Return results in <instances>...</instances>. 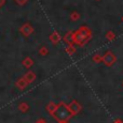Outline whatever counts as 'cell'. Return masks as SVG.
Listing matches in <instances>:
<instances>
[{"mask_svg": "<svg viewBox=\"0 0 123 123\" xmlns=\"http://www.w3.org/2000/svg\"><path fill=\"white\" fill-rule=\"evenodd\" d=\"M80 16L81 15L79 14V12L74 11V12H71V14H70V19L74 20V22H77V20L80 19Z\"/></svg>", "mask_w": 123, "mask_h": 123, "instance_id": "cell-10", "label": "cell"}, {"mask_svg": "<svg viewBox=\"0 0 123 123\" xmlns=\"http://www.w3.org/2000/svg\"><path fill=\"white\" fill-rule=\"evenodd\" d=\"M66 53H67L68 55H70V56H71L72 54H75V53H76V47H75V45H68V46L66 47Z\"/></svg>", "mask_w": 123, "mask_h": 123, "instance_id": "cell-11", "label": "cell"}, {"mask_svg": "<svg viewBox=\"0 0 123 123\" xmlns=\"http://www.w3.org/2000/svg\"><path fill=\"white\" fill-rule=\"evenodd\" d=\"M92 59H93L94 62L98 63V62H101V61H103V56H100V55H98V54H96V55H94L93 57H92Z\"/></svg>", "mask_w": 123, "mask_h": 123, "instance_id": "cell-14", "label": "cell"}, {"mask_svg": "<svg viewBox=\"0 0 123 123\" xmlns=\"http://www.w3.org/2000/svg\"><path fill=\"white\" fill-rule=\"evenodd\" d=\"M53 113H54V117L61 122L68 120L72 115L71 111L69 110V108H68V106L65 105V104H63V103H61L58 106H56V108H55V110H54Z\"/></svg>", "mask_w": 123, "mask_h": 123, "instance_id": "cell-2", "label": "cell"}, {"mask_svg": "<svg viewBox=\"0 0 123 123\" xmlns=\"http://www.w3.org/2000/svg\"><path fill=\"white\" fill-rule=\"evenodd\" d=\"M92 37V30L86 26H82L78 30L74 31V44L83 46Z\"/></svg>", "mask_w": 123, "mask_h": 123, "instance_id": "cell-1", "label": "cell"}, {"mask_svg": "<svg viewBox=\"0 0 123 123\" xmlns=\"http://www.w3.org/2000/svg\"><path fill=\"white\" fill-rule=\"evenodd\" d=\"M49 54V49L46 46H41L39 48V55L41 56H46Z\"/></svg>", "mask_w": 123, "mask_h": 123, "instance_id": "cell-12", "label": "cell"}, {"mask_svg": "<svg viewBox=\"0 0 123 123\" xmlns=\"http://www.w3.org/2000/svg\"><path fill=\"white\" fill-rule=\"evenodd\" d=\"M35 77H36V76H35L34 73H32V72H28L27 74H26V76H25V79L27 80V81L30 82V81H32V80L35 79Z\"/></svg>", "mask_w": 123, "mask_h": 123, "instance_id": "cell-13", "label": "cell"}, {"mask_svg": "<svg viewBox=\"0 0 123 123\" xmlns=\"http://www.w3.org/2000/svg\"><path fill=\"white\" fill-rule=\"evenodd\" d=\"M32 64H34V61H32V59L30 57H26L24 60H23V65L26 68H30Z\"/></svg>", "mask_w": 123, "mask_h": 123, "instance_id": "cell-9", "label": "cell"}, {"mask_svg": "<svg viewBox=\"0 0 123 123\" xmlns=\"http://www.w3.org/2000/svg\"><path fill=\"white\" fill-rule=\"evenodd\" d=\"M122 22H123V16H122Z\"/></svg>", "mask_w": 123, "mask_h": 123, "instance_id": "cell-18", "label": "cell"}, {"mask_svg": "<svg viewBox=\"0 0 123 123\" xmlns=\"http://www.w3.org/2000/svg\"><path fill=\"white\" fill-rule=\"evenodd\" d=\"M64 41L68 45H75L74 44V31H68L64 35Z\"/></svg>", "mask_w": 123, "mask_h": 123, "instance_id": "cell-6", "label": "cell"}, {"mask_svg": "<svg viewBox=\"0 0 123 123\" xmlns=\"http://www.w3.org/2000/svg\"><path fill=\"white\" fill-rule=\"evenodd\" d=\"M34 31H35L34 27H32L29 23H25L24 25H22L21 26V28H20V32L26 37H30V35L34 33Z\"/></svg>", "mask_w": 123, "mask_h": 123, "instance_id": "cell-4", "label": "cell"}, {"mask_svg": "<svg viewBox=\"0 0 123 123\" xmlns=\"http://www.w3.org/2000/svg\"><path fill=\"white\" fill-rule=\"evenodd\" d=\"M17 85H18V87H21V88H24V87L26 86L25 80L24 79H20L18 80V82H17Z\"/></svg>", "mask_w": 123, "mask_h": 123, "instance_id": "cell-16", "label": "cell"}, {"mask_svg": "<svg viewBox=\"0 0 123 123\" xmlns=\"http://www.w3.org/2000/svg\"><path fill=\"white\" fill-rule=\"evenodd\" d=\"M97 1H98V0H97Z\"/></svg>", "mask_w": 123, "mask_h": 123, "instance_id": "cell-19", "label": "cell"}, {"mask_svg": "<svg viewBox=\"0 0 123 123\" xmlns=\"http://www.w3.org/2000/svg\"><path fill=\"white\" fill-rule=\"evenodd\" d=\"M4 3H6V0H0V9L4 6Z\"/></svg>", "mask_w": 123, "mask_h": 123, "instance_id": "cell-17", "label": "cell"}, {"mask_svg": "<svg viewBox=\"0 0 123 123\" xmlns=\"http://www.w3.org/2000/svg\"><path fill=\"white\" fill-rule=\"evenodd\" d=\"M117 61V57L112 53V51H106L105 55L103 56V62L105 63L107 67H111Z\"/></svg>", "mask_w": 123, "mask_h": 123, "instance_id": "cell-3", "label": "cell"}, {"mask_svg": "<svg viewBox=\"0 0 123 123\" xmlns=\"http://www.w3.org/2000/svg\"><path fill=\"white\" fill-rule=\"evenodd\" d=\"M14 1L16 2V4L17 6H25L26 3H27L29 0H14Z\"/></svg>", "mask_w": 123, "mask_h": 123, "instance_id": "cell-15", "label": "cell"}, {"mask_svg": "<svg viewBox=\"0 0 123 123\" xmlns=\"http://www.w3.org/2000/svg\"><path fill=\"white\" fill-rule=\"evenodd\" d=\"M105 37H106V39H107V41L112 42L113 40L115 39V33L112 31V30H109V31H107V32H106Z\"/></svg>", "mask_w": 123, "mask_h": 123, "instance_id": "cell-8", "label": "cell"}, {"mask_svg": "<svg viewBox=\"0 0 123 123\" xmlns=\"http://www.w3.org/2000/svg\"><path fill=\"white\" fill-rule=\"evenodd\" d=\"M68 108H69V110L71 111V113H77L80 111V109H81V106L79 105V104L77 103V102H72L71 104H70L69 106H68Z\"/></svg>", "mask_w": 123, "mask_h": 123, "instance_id": "cell-7", "label": "cell"}, {"mask_svg": "<svg viewBox=\"0 0 123 123\" xmlns=\"http://www.w3.org/2000/svg\"><path fill=\"white\" fill-rule=\"evenodd\" d=\"M61 40H62L61 34L58 33L57 31H53L51 34H50V41L52 42V44H54V45L58 44L61 42Z\"/></svg>", "mask_w": 123, "mask_h": 123, "instance_id": "cell-5", "label": "cell"}]
</instances>
